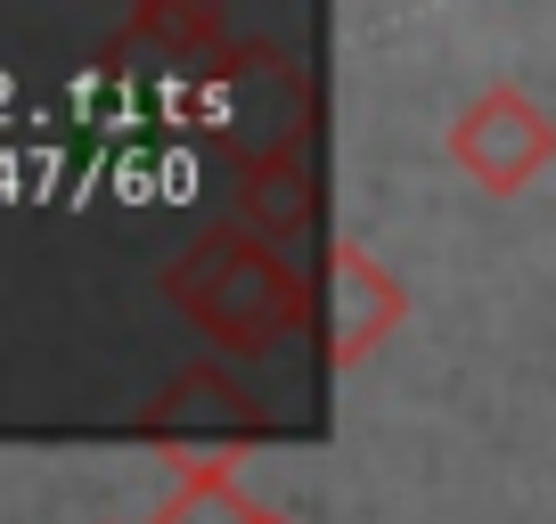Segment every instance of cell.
Here are the masks:
<instances>
[{
	"instance_id": "1",
	"label": "cell",
	"mask_w": 556,
	"mask_h": 524,
	"mask_svg": "<svg viewBox=\"0 0 556 524\" xmlns=\"http://www.w3.org/2000/svg\"><path fill=\"white\" fill-rule=\"evenodd\" d=\"M164 296L222 352H278L312 320V287H303L254 229H205V238L164 271Z\"/></svg>"
},
{
	"instance_id": "2",
	"label": "cell",
	"mask_w": 556,
	"mask_h": 524,
	"mask_svg": "<svg viewBox=\"0 0 556 524\" xmlns=\"http://www.w3.org/2000/svg\"><path fill=\"white\" fill-rule=\"evenodd\" d=\"M139 442L189 484V475H238L262 442V410L229 369H180L156 402L139 410Z\"/></svg>"
},
{
	"instance_id": "3",
	"label": "cell",
	"mask_w": 556,
	"mask_h": 524,
	"mask_svg": "<svg viewBox=\"0 0 556 524\" xmlns=\"http://www.w3.org/2000/svg\"><path fill=\"white\" fill-rule=\"evenodd\" d=\"M451 164L483 197H516L556 164V115L532 99V90L491 83L451 115Z\"/></svg>"
},
{
	"instance_id": "4",
	"label": "cell",
	"mask_w": 556,
	"mask_h": 524,
	"mask_svg": "<svg viewBox=\"0 0 556 524\" xmlns=\"http://www.w3.org/2000/svg\"><path fill=\"white\" fill-rule=\"evenodd\" d=\"M409 328V287L368 254L361 238H336L328 246V361L336 369H361L377 345Z\"/></svg>"
},
{
	"instance_id": "5",
	"label": "cell",
	"mask_w": 556,
	"mask_h": 524,
	"mask_svg": "<svg viewBox=\"0 0 556 524\" xmlns=\"http://www.w3.org/2000/svg\"><path fill=\"white\" fill-rule=\"evenodd\" d=\"M254 516H262V500L238 475H189V484H173L156 500L148 524H254Z\"/></svg>"
},
{
	"instance_id": "6",
	"label": "cell",
	"mask_w": 556,
	"mask_h": 524,
	"mask_svg": "<svg viewBox=\"0 0 556 524\" xmlns=\"http://www.w3.org/2000/svg\"><path fill=\"white\" fill-rule=\"evenodd\" d=\"M245 213H254V229H270V238H287V229L303 222V157L295 148H278V157L254 164V180H245Z\"/></svg>"
},
{
	"instance_id": "7",
	"label": "cell",
	"mask_w": 556,
	"mask_h": 524,
	"mask_svg": "<svg viewBox=\"0 0 556 524\" xmlns=\"http://www.w3.org/2000/svg\"><path fill=\"white\" fill-rule=\"evenodd\" d=\"M254 524H295V516H287V508H262V516Z\"/></svg>"
}]
</instances>
